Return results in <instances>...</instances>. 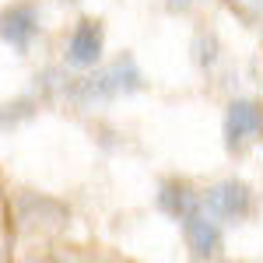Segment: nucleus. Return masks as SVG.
Masks as SVG:
<instances>
[{"instance_id": "f257e3e1", "label": "nucleus", "mask_w": 263, "mask_h": 263, "mask_svg": "<svg viewBox=\"0 0 263 263\" xmlns=\"http://www.w3.org/2000/svg\"><path fill=\"white\" fill-rule=\"evenodd\" d=\"M144 70L137 67L134 53H120L105 67H91V74L84 78H70V91L67 99L78 105H95V102H116L126 95H137L144 88Z\"/></svg>"}, {"instance_id": "f03ea898", "label": "nucleus", "mask_w": 263, "mask_h": 263, "mask_svg": "<svg viewBox=\"0 0 263 263\" xmlns=\"http://www.w3.org/2000/svg\"><path fill=\"white\" fill-rule=\"evenodd\" d=\"M200 200H203V211L207 214H214L218 221H228V224H239L253 214V190L242 179L214 182L211 190L200 193Z\"/></svg>"}, {"instance_id": "7ed1b4c3", "label": "nucleus", "mask_w": 263, "mask_h": 263, "mask_svg": "<svg viewBox=\"0 0 263 263\" xmlns=\"http://www.w3.org/2000/svg\"><path fill=\"white\" fill-rule=\"evenodd\" d=\"M42 32V14L39 4L32 0H14L0 11V42L11 46L14 53H28L32 42L39 39Z\"/></svg>"}, {"instance_id": "20e7f679", "label": "nucleus", "mask_w": 263, "mask_h": 263, "mask_svg": "<svg viewBox=\"0 0 263 263\" xmlns=\"http://www.w3.org/2000/svg\"><path fill=\"white\" fill-rule=\"evenodd\" d=\"M102 49H105V25L102 18H81L70 35H67V49H63V60L74 70H91L102 63Z\"/></svg>"}, {"instance_id": "39448f33", "label": "nucleus", "mask_w": 263, "mask_h": 263, "mask_svg": "<svg viewBox=\"0 0 263 263\" xmlns=\"http://www.w3.org/2000/svg\"><path fill=\"white\" fill-rule=\"evenodd\" d=\"M263 134V105L256 99H232L224 109V147L239 155Z\"/></svg>"}, {"instance_id": "423d86ee", "label": "nucleus", "mask_w": 263, "mask_h": 263, "mask_svg": "<svg viewBox=\"0 0 263 263\" xmlns=\"http://www.w3.org/2000/svg\"><path fill=\"white\" fill-rule=\"evenodd\" d=\"M179 224H182L186 249H190L197 260H214V256H221V246H224L221 224H218L214 214L203 211V200H200V207H193L190 214H182Z\"/></svg>"}, {"instance_id": "0eeeda50", "label": "nucleus", "mask_w": 263, "mask_h": 263, "mask_svg": "<svg viewBox=\"0 0 263 263\" xmlns=\"http://www.w3.org/2000/svg\"><path fill=\"white\" fill-rule=\"evenodd\" d=\"M155 203H158L162 214L179 221L182 214H190L193 207H200V193H193V186L186 179H165L158 186V193H155Z\"/></svg>"}, {"instance_id": "6e6552de", "label": "nucleus", "mask_w": 263, "mask_h": 263, "mask_svg": "<svg viewBox=\"0 0 263 263\" xmlns=\"http://www.w3.org/2000/svg\"><path fill=\"white\" fill-rule=\"evenodd\" d=\"M35 109H39V99H35V95H21V99L0 105V130H7V126H18V123L32 120V116H35Z\"/></svg>"}, {"instance_id": "1a4fd4ad", "label": "nucleus", "mask_w": 263, "mask_h": 263, "mask_svg": "<svg viewBox=\"0 0 263 263\" xmlns=\"http://www.w3.org/2000/svg\"><path fill=\"white\" fill-rule=\"evenodd\" d=\"M218 53H221L218 35L214 32H197V39H193V60H197V67L200 70H211L218 63Z\"/></svg>"}, {"instance_id": "9d476101", "label": "nucleus", "mask_w": 263, "mask_h": 263, "mask_svg": "<svg viewBox=\"0 0 263 263\" xmlns=\"http://www.w3.org/2000/svg\"><path fill=\"white\" fill-rule=\"evenodd\" d=\"M228 4H232V11H235L246 25L263 28V0H228Z\"/></svg>"}, {"instance_id": "9b49d317", "label": "nucleus", "mask_w": 263, "mask_h": 263, "mask_svg": "<svg viewBox=\"0 0 263 263\" xmlns=\"http://www.w3.org/2000/svg\"><path fill=\"white\" fill-rule=\"evenodd\" d=\"M165 4H168V11H190V7H193V4H197V0H165Z\"/></svg>"}, {"instance_id": "f8f14e48", "label": "nucleus", "mask_w": 263, "mask_h": 263, "mask_svg": "<svg viewBox=\"0 0 263 263\" xmlns=\"http://www.w3.org/2000/svg\"><path fill=\"white\" fill-rule=\"evenodd\" d=\"M67 4H78V0H67Z\"/></svg>"}]
</instances>
